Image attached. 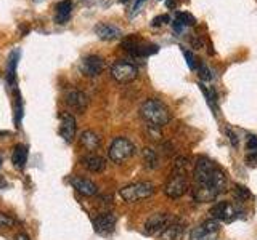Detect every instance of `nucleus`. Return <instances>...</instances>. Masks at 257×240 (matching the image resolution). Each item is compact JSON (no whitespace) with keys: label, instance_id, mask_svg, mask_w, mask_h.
<instances>
[{"label":"nucleus","instance_id":"obj_1","mask_svg":"<svg viewBox=\"0 0 257 240\" xmlns=\"http://www.w3.org/2000/svg\"><path fill=\"white\" fill-rule=\"evenodd\" d=\"M193 180H195V186L206 188L209 190L215 192L217 196L227 192L228 180L227 174L223 173L222 168L217 166L212 160L206 157H199L195 164V170H193Z\"/></svg>","mask_w":257,"mask_h":240},{"label":"nucleus","instance_id":"obj_2","mask_svg":"<svg viewBox=\"0 0 257 240\" xmlns=\"http://www.w3.org/2000/svg\"><path fill=\"white\" fill-rule=\"evenodd\" d=\"M140 116L142 118L151 126L163 128L171 122V110L166 106L163 101L159 100H147L140 106Z\"/></svg>","mask_w":257,"mask_h":240},{"label":"nucleus","instance_id":"obj_3","mask_svg":"<svg viewBox=\"0 0 257 240\" xmlns=\"http://www.w3.org/2000/svg\"><path fill=\"white\" fill-rule=\"evenodd\" d=\"M119 194L124 198V202L135 204L155 194V186H153L151 182H135V184H128V186L122 188Z\"/></svg>","mask_w":257,"mask_h":240},{"label":"nucleus","instance_id":"obj_4","mask_svg":"<svg viewBox=\"0 0 257 240\" xmlns=\"http://www.w3.org/2000/svg\"><path fill=\"white\" fill-rule=\"evenodd\" d=\"M134 154H135V146L127 138H116L111 142L108 150L111 162L114 164H124L128 158H132Z\"/></svg>","mask_w":257,"mask_h":240},{"label":"nucleus","instance_id":"obj_5","mask_svg":"<svg viewBox=\"0 0 257 240\" xmlns=\"http://www.w3.org/2000/svg\"><path fill=\"white\" fill-rule=\"evenodd\" d=\"M139 76V69H137L132 62L127 61H116L111 66V77L116 80L117 84H131Z\"/></svg>","mask_w":257,"mask_h":240},{"label":"nucleus","instance_id":"obj_6","mask_svg":"<svg viewBox=\"0 0 257 240\" xmlns=\"http://www.w3.org/2000/svg\"><path fill=\"white\" fill-rule=\"evenodd\" d=\"M188 188H190V184L187 180V174L172 173L164 186V194L169 198H180L188 192Z\"/></svg>","mask_w":257,"mask_h":240},{"label":"nucleus","instance_id":"obj_7","mask_svg":"<svg viewBox=\"0 0 257 240\" xmlns=\"http://www.w3.org/2000/svg\"><path fill=\"white\" fill-rule=\"evenodd\" d=\"M220 234V224L215 220H207L191 230V240H215Z\"/></svg>","mask_w":257,"mask_h":240},{"label":"nucleus","instance_id":"obj_8","mask_svg":"<svg viewBox=\"0 0 257 240\" xmlns=\"http://www.w3.org/2000/svg\"><path fill=\"white\" fill-rule=\"evenodd\" d=\"M104 69H106V62H104L101 56L90 54L80 61V72H82V76H85V77L95 78V77L101 76Z\"/></svg>","mask_w":257,"mask_h":240},{"label":"nucleus","instance_id":"obj_9","mask_svg":"<svg viewBox=\"0 0 257 240\" xmlns=\"http://www.w3.org/2000/svg\"><path fill=\"white\" fill-rule=\"evenodd\" d=\"M172 221H174L172 216L167 214V213H155V214H151L150 218L145 221V234H148V236H158Z\"/></svg>","mask_w":257,"mask_h":240},{"label":"nucleus","instance_id":"obj_10","mask_svg":"<svg viewBox=\"0 0 257 240\" xmlns=\"http://www.w3.org/2000/svg\"><path fill=\"white\" fill-rule=\"evenodd\" d=\"M211 214L215 221L220 220L225 222H231L239 216V210L231 202H219L211 208Z\"/></svg>","mask_w":257,"mask_h":240},{"label":"nucleus","instance_id":"obj_11","mask_svg":"<svg viewBox=\"0 0 257 240\" xmlns=\"http://www.w3.org/2000/svg\"><path fill=\"white\" fill-rule=\"evenodd\" d=\"M122 48L125 52H128L132 56H150L158 53V46L156 45H148L140 42L139 38L135 37H128L122 42Z\"/></svg>","mask_w":257,"mask_h":240},{"label":"nucleus","instance_id":"obj_12","mask_svg":"<svg viewBox=\"0 0 257 240\" xmlns=\"http://www.w3.org/2000/svg\"><path fill=\"white\" fill-rule=\"evenodd\" d=\"M116 222H117V216L114 213H103V214H98L93 220V228L98 234L109 236L114 232Z\"/></svg>","mask_w":257,"mask_h":240},{"label":"nucleus","instance_id":"obj_13","mask_svg":"<svg viewBox=\"0 0 257 240\" xmlns=\"http://www.w3.org/2000/svg\"><path fill=\"white\" fill-rule=\"evenodd\" d=\"M76 128H77V125H76L74 116H72L71 112H61L60 114V134H61V138L66 142H71L76 136Z\"/></svg>","mask_w":257,"mask_h":240},{"label":"nucleus","instance_id":"obj_14","mask_svg":"<svg viewBox=\"0 0 257 240\" xmlns=\"http://www.w3.org/2000/svg\"><path fill=\"white\" fill-rule=\"evenodd\" d=\"M64 101H66L68 106L72 110H76L77 114H82L88 108V96L80 90H69L66 96H64Z\"/></svg>","mask_w":257,"mask_h":240},{"label":"nucleus","instance_id":"obj_15","mask_svg":"<svg viewBox=\"0 0 257 240\" xmlns=\"http://www.w3.org/2000/svg\"><path fill=\"white\" fill-rule=\"evenodd\" d=\"M71 186L74 188L79 194H82L85 197H93L96 196V192H98V188H96V184L90 180H85V178H80V176H72L69 180Z\"/></svg>","mask_w":257,"mask_h":240},{"label":"nucleus","instance_id":"obj_16","mask_svg":"<svg viewBox=\"0 0 257 240\" xmlns=\"http://www.w3.org/2000/svg\"><path fill=\"white\" fill-rule=\"evenodd\" d=\"M95 34L98 36V38L104 40V42H112V40H117L122 32L114 24H108V22H100L95 26Z\"/></svg>","mask_w":257,"mask_h":240},{"label":"nucleus","instance_id":"obj_17","mask_svg":"<svg viewBox=\"0 0 257 240\" xmlns=\"http://www.w3.org/2000/svg\"><path fill=\"white\" fill-rule=\"evenodd\" d=\"M79 144H80V148H82L84 150L93 152V150H96L101 146V138H100V134H96L95 132L87 130V132H84L82 134H80Z\"/></svg>","mask_w":257,"mask_h":240},{"label":"nucleus","instance_id":"obj_18","mask_svg":"<svg viewBox=\"0 0 257 240\" xmlns=\"http://www.w3.org/2000/svg\"><path fill=\"white\" fill-rule=\"evenodd\" d=\"M185 232V224L180 221H172L169 226L161 232V240H179Z\"/></svg>","mask_w":257,"mask_h":240},{"label":"nucleus","instance_id":"obj_19","mask_svg":"<svg viewBox=\"0 0 257 240\" xmlns=\"http://www.w3.org/2000/svg\"><path fill=\"white\" fill-rule=\"evenodd\" d=\"M80 162H82V165L92 173H101L104 168H106V162H104V158L100 156H87L80 160Z\"/></svg>","mask_w":257,"mask_h":240},{"label":"nucleus","instance_id":"obj_20","mask_svg":"<svg viewBox=\"0 0 257 240\" xmlns=\"http://www.w3.org/2000/svg\"><path fill=\"white\" fill-rule=\"evenodd\" d=\"M71 13H72V2L71 0H63V2L56 5L55 21L58 24H66L71 18Z\"/></svg>","mask_w":257,"mask_h":240},{"label":"nucleus","instance_id":"obj_21","mask_svg":"<svg viewBox=\"0 0 257 240\" xmlns=\"http://www.w3.org/2000/svg\"><path fill=\"white\" fill-rule=\"evenodd\" d=\"M12 162L15 165L16 170H23L24 165L28 162V148L26 146H15V150H13V156H12Z\"/></svg>","mask_w":257,"mask_h":240},{"label":"nucleus","instance_id":"obj_22","mask_svg":"<svg viewBox=\"0 0 257 240\" xmlns=\"http://www.w3.org/2000/svg\"><path fill=\"white\" fill-rule=\"evenodd\" d=\"M142 157H143V162H145V166L150 168V170H155V168L159 166V157L158 154L153 149L147 148L142 150Z\"/></svg>","mask_w":257,"mask_h":240},{"label":"nucleus","instance_id":"obj_23","mask_svg":"<svg viewBox=\"0 0 257 240\" xmlns=\"http://www.w3.org/2000/svg\"><path fill=\"white\" fill-rule=\"evenodd\" d=\"M20 58V52H13L10 60H8V66H7V82L12 86H15V72H16V64H18Z\"/></svg>","mask_w":257,"mask_h":240},{"label":"nucleus","instance_id":"obj_24","mask_svg":"<svg viewBox=\"0 0 257 240\" xmlns=\"http://www.w3.org/2000/svg\"><path fill=\"white\" fill-rule=\"evenodd\" d=\"M188 166L190 162L187 157H177L175 162H174V168H172V173L177 174H187L188 173Z\"/></svg>","mask_w":257,"mask_h":240},{"label":"nucleus","instance_id":"obj_25","mask_svg":"<svg viewBox=\"0 0 257 240\" xmlns=\"http://www.w3.org/2000/svg\"><path fill=\"white\" fill-rule=\"evenodd\" d=\"M177 21H179L183 28L185 26H195L196 24V20L188 13H177Z\"/></svg>","mask_w":257,"mask_h":240},{"label":"nucleus","instance_id":"obj_26","mask_svg":"<svg viewBox=\"0 0 257 240\" xmlns=\"http://www.w3.org/2000/svg\"><path fill=\"white\" fill-rule=\"evenodd\" d=\"M235 194H236V197L241 200V202L251 198V192H249V189L244 188V186H239V184H236V186H235Z\"/></svg>","mask_w":257,"mask_h":240},{"label":"nucleus","instance_id":"obj_27","mask_svg":"<svg viewBox=\"0 0 257 240\" xmlns=\"http://www.w3.org/2000/svg\"><path fill=\"white\" fill-rule=\"evenodd\" d=\"M15 226V220L10 214L0 213V229H10Z\"/></svg>","mask_w":257,"mask_h":240},{"label":"nucleus","instance_id":"obj_28","mask_svg":"<svg viewBox=\"0 0 257 240\" xmlns=\"http://www.w3.org/2000/svg\"><path fill=\"white\" fill-rule=\"evenodd\" d=\"M183 54H185V60H187L188 68H190V69H196L198 66H196V58H195V56H193L190 52H185Z\"/></svg>","mask_w":257,"mask_h":240},{"label":"nucleus","instance_id":"obj_29","mask_svg":"<svg viewBox=\"0 0 257 240\" xmlns=\"http://www.w3.org/2000/svg\"><path fill=\"white\" fill-rule=\"evenodd\" d=\"M166 22H169V16H167V14H164V16H158V18L153 20L151 26H153V28H159V26H163V24H166Z\"/></svg>","mask_w":257,"mask_h":240},{"label":"nucleus","instance_id":"obj_30","mask_svg":"<svg viewBox=\"0 0 257 240\" xmlns=\"http://www.w3.org/2000/svg\"><path fill=\"white\" fill-rule=\"evenodd\" d=\"M199 77L201 78H203V80H211L212 78V76H211V72H209V69L204 66V64H201V66H199Z\"/></svg>","mask_w":257,"mask_h":240},{"label":"nucleus","instance_id":"obj_31","mask_svg":"<svg viewBox=\"0 0 257 240\" xmlns=\"http://www.w3.org/2000/svg\"><path fill=\"white\" fill-rule=\"evenodd\" d=\"M247 149L251 152H257V138L255 136H249L247 140Z\"/></svg>","mask_w":257,"mask_h":240},{"label":"nucleus","instance_id":"obj_32","mask_svg":"<svg viewBox=\"0 0 257 240\" xmlns=\"http://www.w3.org/2000/svg\"><path fill=\"white\" fill-rule=\"evenodd\" d=\"M145 2H147V0H137L135 5H134V13H132V14H135L137 12H139V10H140V6H142Z\"/></svg>","mask_w":257,"mask_h":240},{"label":"nucleus","instance_id":"obj_33","mask_svg":"<svg viewBox=\"0 0 257 240\" xmlns=\"http://www.w3.org/2000/svg\"><path fill=\"white\" fill-rule=\"evenodd\" d=\"M227 134H228V138H230V141L233 142V146H235V148H236V146H238V140H236V136H235V134H233L231 132H227Z\"/></svg>","mask_w":257,"mask_h":240},{"label":"nucleus","instance_id":"obj_34","mask_svg":"<svg viewBox=\"0 0 257 240\" xmlns=\"http://www.w3.org/2000/svg\"><path fill=\"white\" fill-rule=\"evenodd\" d=\"M15 240H29V238H28L26 234H18V236L15 237Z\"/></svg>","mask_w":257,"mask_h":240},{"label":"nucleus","instance_id":"obj_35","mask_svg":"<svg viewBox=\"0 0 257 240\" xmlns=\"http://www.w3.org/2000/svg\"><path fill=\"white\" fill-rule=\"evenodd\" d=\"M166 5H167L169 8H174V6H175V2H174V0H167Z\"/></svg>","mask_w":257,"mask_h":240},{"label":"nucleus","instance_id":"obj_36","mask_svg":"<svg viewBox=\"0 0 257 240\" xmlns=\"http://www.w3.org/2000/svg\"><path fill=\"white\" fill-rule=\"evenodd\" d=\"M0 188H5V182H4V180L0 178Z\"/></svg>","mask_w":257,"mask_h":240},{"label":"nucleus","instance_id":"obj_37","mask_svg":"<svg viewBox=\"0 0 257 240\" xmlns=\"http://www.w3.org/2000/svg\"><path fill=\"white\" fill-rule=\"evenodd\" d=\"M32 2H36V4H40V2H44V0H32Z\"/></svg>","mask_w":257,"mask_h":240},{"label":"nucleus","instance_id":"obj_38","mask_svg":"<svg viewBox=\"0 0 257 240\" xmlns=\"http://www.w3.org/2000/svg\"><path fill=\"white\" fill-rule=\"evenodd\" d=\"M119 2H120V4H127V2H128V0H119Z\"/></svg>","mask_w":257,"mask_h":240},{"label":"nucleus","instance_id":"obj_39","mask_svg":"<svg viewBox=\"0 0 257 240\" xmlns=\"http://www.w3.org/2000/svg\"><path fill=\"white\" fill-rule=\"evenodd\" d=\"M0 165H2V157H0Z\"/></svg>","mask_w":257,"mask_h":240}]
</instances>
